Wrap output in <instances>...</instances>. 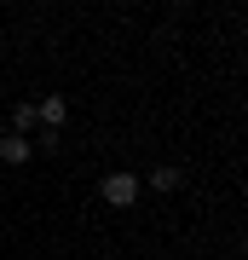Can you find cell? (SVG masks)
<instances>
[{
    "label": "cell",
    "instance_id": "1",
    "mask_svg": "<svg viewBox=\"0 0 248 260\" xmlns=\"http://www.w3.org/2000/svg\"><path fill=\"white\" fill-rule=\"evenodd\" d=\"M138 191H145V179L127 174V168H116V174H104V179H98V197H104L110 208H133V203H138Z\"/></svg>",
    "mask_w": 248,
    "mask_h": 260
},
{
    "label": "cell",
    "instance_id": "3",
    "mask_svg": "<svg viewBox=\"0 0 248 260\" xmlns=\"http://www.w3.org/2000/svg\"><path fill=\"white\" fill-rule=\"evenodd\" d=\"M156 197H173V191H185V168H173V162H162V168H150V179H145Z\"/></svg>",
    "mask_w": 248,
    "mask_h": 260
},
{
    "label": "cell",
    "instance_id": "5",
    "mask_svg": "<svg viewBox=\"0 0 248 260\" xmlns=\"http://www.w3.org/2000/svg\"><path fill=\"white\" fill-rule=\"evenodd\" d=\"M41 121H35V99H23V104H12V133H18V139H29V133H35Z\"/></svg>",
    "mask_w": 248,
    "mask_h": 260
},
{
    "label": "cell",
    "instance_id": "6",
    "mask_svg": "<svg viewBox=\"0 0 248 260\" xmlns=\"http://www.w3.org/2000/svg\"><path fill=\"white\" fill-rule=\"evenodd\" d=\"M242 254H248V225H242Z\"/></svg>",
    "mask_w": 248,
    "mask_h": 260
},
{
    "label": "cell",
    "instance_id": "2",
    "mask_svg": "<svg viewBox=\"0 0 248 260\" xmlns=\"http://www.w3.org/2000/svg\"><path fill=\"white\" fill-rule=\"evenodd\" d=\"M35 121H41V133H58V127L69 121V99H64V93H46V99L35 104Z\"/></svg>",
    "mask_w": 248,
    "mask_h": 260
},
{
    "label": "cell",
    "instance_id": "4",
    "mask_svg": "<svg viewBox=\"0 0 248 260\" xmlns=\"http://www.w3.org/2000/svg\"><path fill=\"white\" fill-rule=\"evenodd\" d=\"M29 156H35V139H18L12 127H0V162L18 168V162H29Z\"/></svg>",
    "mask_w": 248,
    "mask_h": 260
}]
</instances>
